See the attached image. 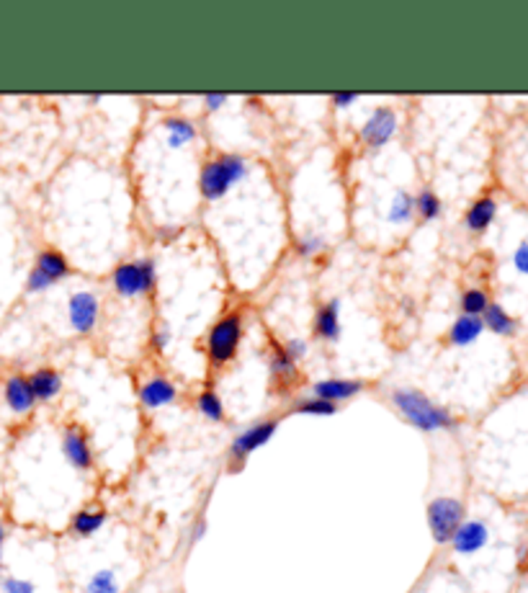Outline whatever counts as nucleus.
<instances>
[{
	"mask_svg": "<svg viewBox=\"0 0 528 593\" xmlns=\"http://www.w3.org/2000/svg\"><path fill=\"white\" fill-rule=\"evenodd\" d=\"M256 173V166L242 152H214L199 166L196 173V194L199 199L214 207L225 202L237 186H245Z\"/></svg>",
	"mask_w": 528,
	"mask_h": 593,
	"instance_id": "obj_1",
	"label": "nucleus"
},
{
	"mask_svg": "<svg viewBox=\"0 0 528 593\" xmlns=\"http://www.w3.org/2000/svg\"><path fill=\"white\" fill-rule=\"evenodd\" d=\"M389 403L420 434H451L459 428L456 415L415 387H394L389 392Z\"/></svg>",
	"mask_w": 528,
	"mask_h": 593,
	"instance_id": "obj_2",
	"label": "nucleus"
},
{
	"mask_svg": "<svg viewBox=\"0 0 528 593\" xmlns=\"http://www.w3.org/2000/svg\"><path fill=\"white\" fill-rule=\"evenodd\" d=\"M245 338V323L240 310H230L222 318H217V323L206 330L204 338V354L209 364L214 369H222L227 364H233L240 351V343Z\"/></svg>",
	"mask_w": 528,
	"mask_h": 593,
	"instance_id": "obj_3",
	"label": "nucleus"
},
{
	"mask_svg": "<svg viewBox=\"0 0 528 593\" xmlns=\"http://www.w3.org/2000/svg\"><path fill=\"white\" fill-rule=\"evenodd\" d=\"M111 289L119 299H142L157 289V261L155 258H132L121 261L109 273Z\"/></svg>",
	"mask_w": 528,
	"mask_h": 593,
	"instance_id": "obj_4",
	"label": "nucleus"
},
{
	"mask_svg": "<svg viewBox=\"0 0 528 593\" xmlns=\"http://www.w3.org/2000/svg\"><path fill=\"white\" fill-rule=\"evenodd\" d=\"M281 426V418L276 415H268V418H261L250 426H245L242 431H237L230 442V449H227V470L235 474L245 467V462L258 451L264 449L265 444L273 442L276 431Z\"/></svg>",
	"mask_w": 528,
	"mask_h": 593,
	"instance_id": "obj_5",
	"label": "nucleus"
},
{
	"mask_svg": "<svg viewBox=\"0 0 528 593\" xmlns=\"http://www.w3.org/2000/svg\"><path fill=\"white\" fill-rule=\"evenodd\" d=\"M400 135V114L394 106H374L358 127V142L366 152H379Z\"/></svg>",
	"mask_w": 528,
	"mask_h": 593,
	"instance_id": "obj_6",
	"label": "nucleus"
},
{
	"mask_svg": "<svg viewBox=\"0 0 528 593\" xmlns=\"http://www.w3.org/2000/svg\"><path fill=\"white\" fill-rule=\"evenodd\" d=\"M464 519H467V508L454 496H436L425 508L428 532L439 547H446L451 542V536L456 534Z\"/></svg>",
	"mask_w": 528,
	"mask_h": 593,
	"instance_id": "obj_7",
	"label": "nucleus"
},
{
	"mask_svg": "<svg viewBox=\"0 0 528 593\" xmlns=\"http://www.w3.org/2000/svg\"><path fill=\"white\" fill-rule=\"evenodd\" d=\"M59 454L73 473L88 474L96 470V451L90 444L88 431L75 420L65 423L59 434Z\"/></svg>",
	"mask_w": 528,
	"mask_h": 593,
	"instance_id": "obj_8",
	"label": "nucleus"
},
{
	"mask_svg": "<svg viewBox=\"0 0 528 593\" xmlns=\"http://www.w3.org/2000/svg\"><path fill=\"white\" fill-rule=\"evenodd\" d=\"M101 320V299L90 289H78L67 296V326L75 335L86 338Z\"/></svg>",
	"mask_w": 528,
	"mask_h": 593,
	"instance_id": "obj_9",
	"label": "nucleus"
},
{
	"mask_svg": "<svg viewBox=\"0 0 528 593\" xmlns=\"http://www.w3.org/2000/svg\"><path fill=\"white\" fill-rule=\"evenodd\" d=\"M178 397H180V389L165 374H152V377L142 380L140 387H137V400H140V405L145 411H149V413L176 405Z\"/></svg>",
	"mask_w": 528,
	"mask_h": 593,
	"instance_id": "obj_10",
	"label": "nucleus"
},
{
	"mask_svg": "<svg viewBox=\"0 0 528 593\" xmlns=\"http://www.w3.org/2000/svg\"><path fill=\"white\" fill-rule=\"evenodd\" d=\"M0 397H3V405L19 418H27L36 411V397L29 385V374H24V372H11L3 380Z\"/></svg>",
	"mask_w": 528,
	"mask_h": 593,
	"instance_id": "obj_11",
	"label": "nucleus"
},
{
	"mask_svg": "<svg viewBox=\"0 0 528 593\" xmlns=\"http://www.w3.org/2000/svg\"><path fill=\"white\" fill-rule=\"evenodd\" d=\"M490 544V524L485 519H464L448 547L456 558H474Z\"/></svg>",
	"mask_w": 528,
	"mask_h": 593,
	"instance_id": "obj_12",
	"label": "nucleus"
},
{
	"mask_svg": "<svg viewBox=\"0 0 528 593\" xmlns=\"http://www.w3.org/2000/svg\"><path fill=\"white\" fill-rule=\"evenodd\" d=\"M363 389H366V382L356 380V377H325V380L312 382L310 395H318V397H323V400L341 408V403H351Z\"/></svg>",
	"mask_w": 528,
	"mask_h": 593,
	"instance_id": "obj_13",
	"label": "nucleus"
},
{
	"mask_svg": "<svg viewBox=\"0 0 528 593\" xmlns=\"http://www.w3.org/2000/svg\"><path fill=\"white\" fill-rule=\"evenodd\" d=\"M341 312H343V302L338 296L323 302L318 310H315V318H312V335L320 341V343H338L341 341V333H343V320H341Z\"/></svg>",
	"mask_w": 528,
	"mask_h": 593,
	"instance_id": "obj_14",
	"label": "nucleus"
},
{
	"mask_svg": "<svg viewBox=\"0 0 528 593\" xmlns=\"http://www.w3.org/2000/svg\"><path fill=\"white\" fill-rule=\"evenodd\" d=\"M106 524H109V511L103 505H83L70 516L67 532L73 539H90L98 532H103Z\"/></svg>",
	"mask_w": 528,
	"mask_h": 593,
	"instance_id": "obj_15",
	"label": "nucleus"
},
{
	"mask_svg": "<svg viewBox=\"0 0 528 593\" xmlns=\"http://www.w3.org/2000/svg\"><path fill=\"white\" fill-rule=\"evenodd\" d=\"M29 385L34 389L36 405H50L62 395L65 387V377L55 366H39L29 374Z\"/></svg>",
	"mask_w": 528,
	"mask_h": 593,
	"instance_id": "obj_16",
	"label": "nucleus"
},
{
	"mask_svg": "<svg viewBox=\"0 0 528 593\" xmlns=\"http://www.w3.org/2000/svg\"><path fill=\"white\" fill-rule=\"evenodd\" d=\"M42 276H47L52 284H59V281H65L67 276H73V264H70V258L55 248V245H47V248H42L39 253H36V261H34V266Z\"/></svg>",
	"mask_w": 528,
	"mask_h": 593,
	"instance_id": "obj_17",
	"label": "nucleus"
},
{
	"mask_svg": "<svg viewBox=\"0 0 528 593\" xmlns=\"http://www.w3.org/2000/svg\"><path fill=\"white\" fill-rule=\"evenodd\" d=\"M495 217H498V202H495V196H490V194L477 196L470 207H467V212H464V227L470 230L471 235H482V233L490 230V225L495 222Z\"/></svg>",
	"mask_w": 528,
	"mask_h": 593,
	"instance_id": "obj_18",
	"label": "nucleus"
},
{
	"mask_svg": "<svg viewBox=\"0 0 528 593\" xmlns=\"http://www.w3.org/2000/svg\"><path fill=\"white\" fill-rule=\"evenodd\" d=\"M384 222L389 227H410L415 222V194L408 189H397L386 204Z\"/></svg>",
	"mask_w": 528,
	"mask_h": 593,
	"instance_id": "obj_19",
	"label": "nucleus"
},
{
	"mask_svg": "<svg viewBox=\"0 0 528 593\" xmlns=\"http://www.w3.org/2000/svg\"><path fill=\"white\" fill-rule=\"evenodd\" d=\"M482 333H485L482 318L459 315V318L451 323V327H448L446 341H448V346H454V349H467V346H471Z\"/></svg>",
	"mask_w": 528,
	"mask_h": 593,
	"instance_id": "obj_20",
	"label": "nucleus"
},
{
	"mask_svg": "<svg viewBox=\"0 0 528 593\" xmlns=\"http://www.w3.org/2000/svg\"><path fill=\"white\" fill-rule=\"evenodd\" d=\"M268 372L279 385H294L299 380V364L281 346H273L268 354Z\"/></svg>",
	"mask_w": 528,
	"mask_h": 593,
	"instance_id": "obj_21",
	"label": "nucleus"
},
{
	"mask_svg": "<svg viewBox=\"0 0 528 593\" xmlns=\"http://www.w3.org/2000/svg\"><path fill=\"white\" fill-rule=\"evenodd\" d=\"M194 408L209 423H225V418H227L225 403H222V397L214 387H204L194 395Z\"/></svg>",
	"mask_w": 528,
	"mask_h": 593,
	"instance_id": "obj_22",
	"label": "nucleus"
},
{
	"mask_svg": "<svg viewBox=\"0 0 528 593\" xmlns=\"http://www.w3.org/2000/svg\"><path fill=\"white\" fill-rule=\"evenodd\" d=\"M482 326L485 330H490V333H495V335H502V338H510V335H516V330H518V323H516V318L498 304V302H490V307L485 310V315H482Z\"/></svg>",
	"mask_w": 528,
	"mask_h": 593,
	"instance_id": "obj_23",
	"label": "nucleus"
},
{
	"mask_svg": "<svg viewBox=\"0 0 528 593\" xmlns=\"http://www.w3.org/2000/svg\"><path fill=\"white\" fill-rule=\"evenodd\" d=\"M289 413L292 415H310V418H330V415L338 413V405L327 403L318 395H296L294 403L289 405Z\"/></svg>",
	"mask_w": 528,
	"mask_h": 593,
	"instance_id": "obj_24",
	"label": "nucleus"
},
{
	"mask_svg": "<svg viewBox=\"0 0 528 593\" xmlns=\"http://www.w3.org/2000/svg\"><path fill=\"white\" fill-rule=\"evenodd\" d=\"M83 593H124V583L119 578L117 567L93 570L83 583Z\"/></svg>",
	"mask_w": 528,
	"mask_h": 593,
	"instance_id": "obj_25",
	"label": "nucleus"
},
{
	"mask_svg": "<svg viewBox=\"0 0 528 593\" xmlns=\"http://www.w3.org/2000/svg\"><path fill=\"white\" fill-rule=\"evenodd\" d=\"M440 214H443V202H440V196L431 189V186H423V189L415 194V217L423 219V222H436Z\"/></svg>",
	"mask_w": 528,
	"mask_h": 593,
	"instance_id": "obj_26",
	"label": "nucleus"
},
{
	"mask_svg": "<svg viewBox=\"0 0 528 593\" xmlns=\"http://www.w3.org/2000/svg\"><path fill=\"white\" fill-rule=\"evenodd\" d=\"M292 250L299 258L312 261V258H320L327 250V240L320 233H315V230H307V233H299V235L294 237Z\"/></svg>",
	"mask_w": 528,
	"mask_h": 593,
	"instance_id": "obj_27",
	"label": "nucleus"
},
{
	"mask_svg": "<svg viewBox=\"0 0 528 593\" xmlns=\"http://www.w3.org/2000/svg\"><path fill=\"white\" fill-rule=\"evenodd\" d=\"M459 304H462V315L482 318L485 310L490 307V295H487V289H482V287H470V289L462 292Z\"/></svg>",
	"mask_w": 528,
	"mask_h": 593,
	"instance_id": "obj_28",
	"label": "nucleus"
},
{
	"mask_svg": "<svg viewBox=\"0 0 528 593\" xmlns=\"http://www.w3.org/2000/svg\"><path fill=\"white\" fill-rule=\"evenodd\" d=\"M173 343V330L168 323H157V326L149 330V349L155 354H165Z\"/></svg>",
	"mask_w": 528,
	"mask_h": 593,
	"instance_id": "obj_29",
	"label": "nucleus"
},
{
	"mask_svg": "<svg viewBox=\"0 0 528 593\" xmlns=\"http://www.w3.org/2000/svg\"><path fill=\"white\" fill-rule=\"evenodd\" d=\"M0 593H39V589L31 578H24V575H3Z\"/></svg>",
	"mask_w": 528,
	"mask_h": 593,
	"instance_id": "obj_30",
	"label": "nucleus"
},
{
	"mask_svg": "<svg viewBox=\"0 0 528 593\" xmlns=\"http://www.w3.org/2000/svg\"><path fill=\"white\" fill-rule=\"evenodd\" d=\"M281 349L287 351V354L292 356L294 361L299 364V361H304L310 351H312V343L307 341V338H299V335H289L284 343H281Z\"/></svg>",
	"mask_w": 528,
	"mask_h": 593,
	"instance_id": "obj_31",
	"label": "nucleus"
},
{
	"mask_svg": "<svg viewBox=\"0 0 528 593\" xmlns=\"http://www.w3.org/2000/svg\"><path fill=\"white\" fill-rule=\"evenodd\" d=\"M209 532V521H206L204 513H199L194 521H191V527H188V532H186V544H188V550L191 547H196V544H202V539Z\"/></svg>",
	"mask_w": 528,
	"mask_h": 593,
	"instance_id": "obj_32",
	"label": "nucleus"
},
{
	"mask_svg": "<svg viewBox=\"0 0 528 593\" xmlns=\"http://www.w3.org/2000/svg\"><path fill=\"white\" fill-rule=\"evenodd\" d=\"M55 284L47 279V276H42L36 268H31L29 276H27V295H44V292H50Z\"/></svg>",
	"mask_w": 528,
	"mask_h": 593,
	"instance_id": "obj_33",
	"label": "nucleus"
},
{
	"mask_svg": "<svg viewBox=\"0 0 528 593\" xmlns=\"http://www.w3.org/2000/svg\"><path fill=\"white\" fill-rule=\"evenodd\" d=\"M227 104H230L227 93H204L202 96V109H204L206 114H219Z\"/></svg>",
	"mask_w": 528,
	"mask_h": 593,
	"instance_id": "obj_34",
	"label": "nucleus"
},
{
	"mask_svg": "<svg viewBox=\"0 0 528 593\" xmlns=\"http://www.w3.org/2000/svg\"><path fill=\"white\" fill-rule=\"evenodd\" d=\"M358 101H361V93H333L330 96V106L335 112H348Z\"/></svg>",
	"mask_w": 528,
	"mask_h": 593,
	"instance_id": "obj_35",
	"label": "nucleus"
},
{
	"mask_svg": "<svg viewBox=\"0 0 528 593\" xmlns=\"http://www.w3.org/2000/svg\"><path fill=\"white\" fill-rule=\"evenodd\" d=\"M513 268L518 273L528 276V240H524L516 250H513Z\"/></svg>",
	"mask_w": 528,
	"mask_h": 593,
	"instance_id": "obj_36",
	"label": "nucleus"
},
{
	"mask_svg": "<svg viewBox=\"0 0 528 593\" xmlns=\"http://www.w3.org/2000/svg\"><path fill=\"white\" fill-rule=\"evenodd\" d=\"M5 536H8V527H5V521L0 519V550L5 547Z\"/></svg>",
	"mask_w": 528,
	"mask_h": 593,
	"instance_id": "obj_37",
	"label": "nucleus"
},
{
	"mask_svg": "<svg viewBox=\"0 0 528 593\" xmlns=\"http://www.w3.org/2000/svg\"><path fill=\"white\" fill-rule=\"evenodd\" d=\"M5 575V560H3V550H0V578Z\"/></svg>",
	"mask_w": 528,
	"mask_h": 593,
	"instance_id": "obj_38",
	"label": "nucleus"
}]
</instances>
